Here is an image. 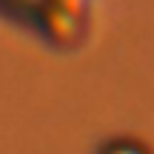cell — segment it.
Segmentation results:
<instances>
[{
  "label": "cell",
  "mask_w": 154,
  "mask_h": 154,
  "mask_svg": "<svg viewBox=\"0 0 154 154\" xmlns=\"http://www.w3.org/2000/svg\"><path fill=\"white\" fill-rule=\"evenodd\" d=\"M103 154H149V151L140 149V146H134V143H111Z\"/></svg>",
  "instance_id": "1"
}]
</instances>
